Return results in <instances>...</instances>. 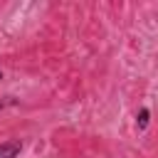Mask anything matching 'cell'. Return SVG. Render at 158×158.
<instances>
[{
  "instance_id": "obj_4",
  "label": "cell",
  "mask_w": 158,
  "mask_h": 158,
  "mask_svg": "<svg viewBox=\"0 0 158 158\" xmlns=\"http://www.w3.org/2000/svg\"><path fill=\"white\" fill-rule=\"evenodd\" d=\"M0 79H2V72H0Z\"/></svg>"
},
{
  "instance_id": "obj_2",
  "label": "cell",
  "mask_w": 158,
  "mask_h": 158,
  "mask_svg": "<svg viewBox=\"0 0 158 158\" xmlns=\"http://www.w3.org/2000/svg\"><path fill=\"white\" fill-rule=\"evenodd\" d=\"M148 121H151V109L143 106V109L136 114V128H138V131H146V128H148Z\"/></svg>"
},
{
  "instance_id": "obj_1",
  "label": "cell",
  "mask_w": 158,
  "mask_h": 158,
  "mask_svg": "<svg viewBox=\"0 0 158 158\" xmlns=\"http://www.w3.org/2000/svg\"><path fill=\"white\" fill-rule=\"evenodd\" d=\"M20 151H22V141H17V138L0 143V158H17Z\"/></svg>"
},
{
  "instance_id": "obj_3",
  "label": "cell",
  "mask_w": 158,
  "mask_h": 158,
  "mask_svg": "<svg viewBox=\"0 0 158 158\" xmlns=\"http://www.w3.org/2000/svg\"><path fill=\"white\" fill-rule=\"evenodd\" d=\"M7 104H12V101H2V99H0V111H2V109H5Z\"/></svg>"
}]
</instances>
